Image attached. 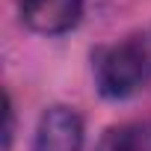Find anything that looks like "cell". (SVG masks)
<instances>
[{
    "mask_svg": "<svg viewBox=\"0 0 151 151\" xmlns=\"http://www.w3.org/2000/svg\"><path fill=\"white\" fill-rule=\"evenodd\" d=\"M98 89L107 98H127L133 95L148 77V56L139 39H124L98 53L95 62Z\"/></svg>",
    "mask_w": 151,
    "mask_h": 151,
    "instance_id": "1",
    "label": "cell"
},
{
    "mask_svg": "<svg viewBox=\"0 0 151 151\" xmlns=\"http://www.w3.org/2000/svg\"><path fill=\"white\" fill-rule=\"evenodd\" d=\"M83 122L71 107H50L39 119L33 151H80Z\"/></svg>",
    "mask_w": 151,
    "mask_h": 151,
    "instance_id": "2",
    "label": "cell"
},
{
    "mask_svg": "<svg viewBox=\"0 0 151 151\" xmlns=\"http://www.w3.org/2000/svg\"><path fill=\"white\" fill-rule=\"evenodd\" d=\"M18 3H21V18L30 30L56 36L80 21L83 0H18Z\"/></svg>",
    "mask_w": 151,
    "mask_h": 151,
    "instance_id": "3",
    "label": "cell"
},
{
    "mask_svg": "<svg viewBox=\"0 0 151 151\" xmlns=\"http://www.w3.org/2000/svg\"><path fill=\"white\" fill-rule=\"evenodd\" d=\"M98 151H145V133L133 124L110 127L98 145Z\"/></svg>",
    "mask_w": 151,
    "mask_h": 151,
    "instance_id": "4",
    "label": "cell"
}]
</instances>
